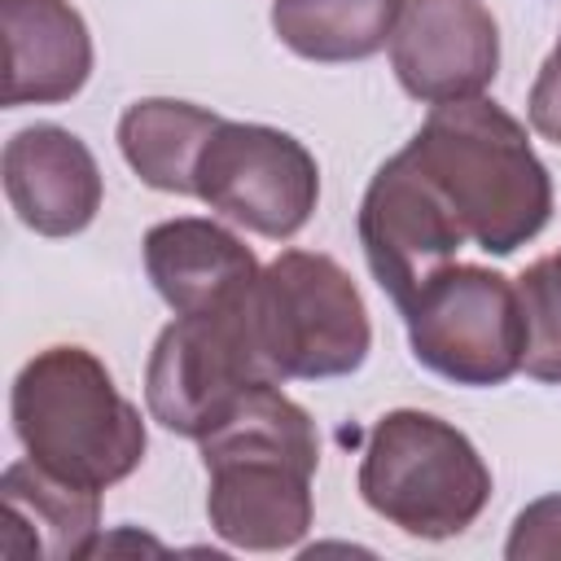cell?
Masks as SVG:
<instances>
[{
    "label": "cell",
    "instance_id": "1",
    "mask_svg": "<svg viewBox=\"0 0 561 561\" xmlns=\"http://www.w3.org/2000/svg\"><path fill=\"white\" fill-rule=\"evenodd\" d=\"M206 517L210 530L245 552H280L311 530V478L320 438L311 416L280 390L259 381L206 438Z\"/></svg>",
    "mask_w": 561,
    "mask_h": 561
},
{
    "label": "cell",
    "instance_id": "2",
    "mask_svg": "<svg viewBox=\"0 0 561 561\" xmlns=\"http://www.w3.org/2000/svg\"><path fill=\"white\" fill-rule=\"evenodd\" d=\"M403 149L478 250L513 254L543 232L552 215V175L504 105L486 96L434 105Z\"/></svg>",
    "mask_w": 561,
    "mask_h": 561
},
{
    "label": "cell",
    "instance_id": "3",
    "mask_svg": "<svg viewBox=\"0 0 561 561\" xmlns=\"http://www.w3.org/2000/svg\"><path fill=\"white\" fill-rule=\"evenodd\" d=\"M9 416L35 465L92 491L123 482L149 447L140 408L118 394L88 346H48L26 359L13 377Z\"/></svg>",
    "mask_w": 561,
    "mask_h": 561
},
{
    "label": "cell",
    "instance_id": "4",
    "mask_svg": "<svg viewBox=\"0 0 561 561\" xmlns=\"http://www.w3.org/2000/svg\"><path fill=\"white\" fill-rule=\"evenodd\" d=\"M359 495L403 535L451 539L482 517L491 500V469L451 421L394 408L368 430Z\"/></svg>",
    "mask_w": 561,
    "mask_h": 561
},
{
    "label": "cell",
    "instance_id": "5",
    "mask_svg": "<svg viewBox=\"0 0 561 561\" xmlns=\"http://www.w3.org/2000/svg\"><path fill=\"white\" fill-rule=\"evenodd\" d=\"M250 329L276 381L346 377L368 359L373 324L346 267L316 250H280L250 289Z\"/></svg>",
    "mask_w": 561,
    "mask_h": 561
},
{
    "label": "cell",
    "instance_id": "6",
    "mask_svg": "<svg viewBox=\"0 0 561 561\" xmlns=\"http://www.w3.org/2000/svg\"><path fill=\"white\" fill-rule=\"evenodd\" d=\"M259 381H276L250 329V294L219 311L175 316L145 368L149 416L184 438H206Z\"/></svg>",
    "mask_w": 561,
    "mask_h": 561
},
{
    "label": "cell",
    "instance_id": "7",
    "mask_svg": "<svg viewBox=\"0 0 561 561\" xmlns=\"http://www.w3.org/2000/svg\"><path fill=\"white\" fill-rule=\"evenodd\" d=\"M416 364L456 386H504L522 373L526 320L517 285L478 263H447L408 307Z\"/></svg>",
    "mask_w": 561,
    "mask_h": 561
},
{
    "label": "cell",
    "instance_id": "8",
    "mask_svg": "<svg viewBox=\"0 0 561 561\" xmlns=\"http://www.w3.org/2000/svg\"><path fill=\"white\" fill-rule=\"evenodd\" d=\"M197 193L224 219L289 241L320 202V167L311 149L267 123L224 118L197 158Z\"/></svg>",
    "mask_w": 561,
    "mask_h": 561
},
{
    "label": "cell",
    "instance_id": "9",
    "mask_svg": "<svg viewBox=\"0 0 561 561\" xmlns=\"http://www.w3.org/2000/svg\"><path fill=\"white\" fill-rule=\"evenodd\" d=\"M465 241L460 219L408 149L377 167L359 202V245L373 280L399 311L456 259Z\"/></svg>",
    "mask_w": 561,
    "mask_h": 561
},
{
    "label": "cell",
    "instance_id": "10",
    "mask_svg": "<svg viewBox=\"0 0 561 561\" xmlns=\"http://www.w3.org/2000/svg\"><path fill=\"white\" fill-rule=\"evenodd\" d=\"M390 66L425 105L482 96L500 70V26L482 0H403Z\"/></svg>",
    "mask_w": 561,
    "mask_h": 561
},
{
    "label": "cell",
    "instance_id": "11",
    "mask_svg": "<svg viewBox=\"0 0 561 561\" xmlns=\"http://www.w3.org/2000/svg\"><path fill=\"white\" fill-rule=\"evenodd\" d=\"M0 175L13 215L39 237H75L101 210V167L92 149L57 123L13 131Z\"/></svg>",
    "mask_w": 561,
    "mask_h": 561
},
{
    "label": "cell",
    "instance_id": "12",
    "mask_svg": "<svg viewBox=\"0 0 561 561\" xmlns=\"http://www.w3.org/2000/svg\"><path fill=\"white\" fill-rule=\"evenodd\" d=\"M145 272L175 316L241 302L259 280L254 250L215 219H162L145 232Z\"/></svg>",
    "mask_w": 561,
    "mask_h": 561
},
{
    "label": "cell",
    "instance_id": "13",
    "mask_svg": "<svg viewBox=\"0 0 561 561\" xmlns=\"http://www.w3.org/2000/svg\"><path fill=\"white\" fill-rule=\"evenodd\" d=\"M4 105L70 101L92 75V35L70 0H0Z\"/></svg>",
    "mask_w": 561,
    "mask_h": 561
},
{
    "label": "cell",
    "instance_id": "14",
    "mask_svg": "<svg viewBox=\"0 0 561 561\" xmlns=\"http://www.w3.org/2000/svg\"><path fill=\"white\" fill-rule=\"evenodd\" d=\"M101 530V491L66 482L44 465L13 460L0 478V557L75 561L92 557Z\"/></svg>",
    "mask_w": 561,
    "mask_h": 561
},
{
    "label": "cell",
    "instance_id": "15",
    "mask_svg": "<svg viewBox=\"0 0 561 561\" xmlns=\"http://www.w3.org/2000/svg\"><path fill=\"white\" fill-rule=\"evenodd\" d=\"M224 118L188 105V101H171V96H145L136 105L123 110L118 118V149L127 158V167L158 193H175V197H193L197 193V158L206 149V140L215 136Z\"/></svg>",
    "mask_w": 561,
    "mask_h": 561
},
{
    "label": "cell",
    "instance_id": "16",
    "mask_svg": "<svg viewBox=\"0 0 561 561\" xmlns=\"http://www.w3.org/2000/svg\"><path fill=\"white\" fill-rule=\"evenodd\" d=\"M403 0H272L276 39L307 61H364L394 35Z\"/></svg>",
    "mask_w": 561,
    "mask_h": 561
},
{
    "label": "cell",
    "instance_id": "17",
    "mask_svg": "<svg viewBox=\"0 0 561 561\" xmlns=\"http://www.w3.org/2000/svg\"><path fill=\"white\" fill-rule=\"evenodd\" d=\"M517 302L526 320L522 373L548 386H561V250L535 259L517 276Z\"/></svg>",
    "mask_w": 561,
    "mask_h": 561
},
{
    "label": "cell",
    "instance_id": "18",
    "mask_svg": "<svg viewBox=\"0 0 561 561\" xmlns=\"http://www.w3.org/2000/svg\"><path fill=\"white\" fill-rule=\"evenodd\" d=\"M508 561H557L561 557V495L526 504L504 543Z\"/></svg>",
    "mask_w": 561,
    "mask_h": 561
},
{
    "label": "cell",
    "instance_id": "19",
    "mask_svg": "<svg viewBox=\"0 0 561 561\" xmlns=\"http://www.w3.org/2000/svg\"><path fill=\"white\" fill-rule=\"evenodd\" d=\"M526 114H530V127L561 145V35H557V48L548 53V61L539 66L535 83H530V101H526Z\"/></svg>",
    "mask_w": 561,
    "mask_h": 561
}]
</instances>
